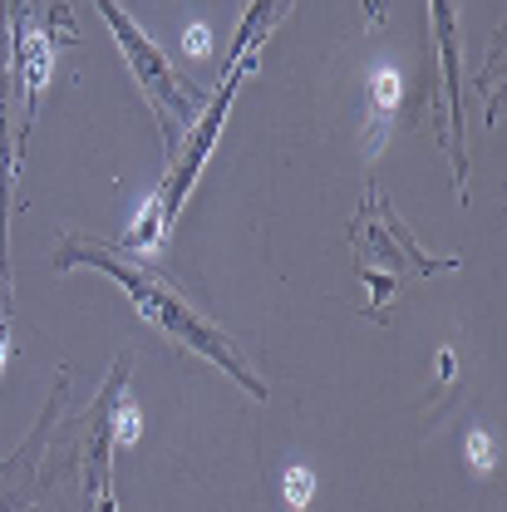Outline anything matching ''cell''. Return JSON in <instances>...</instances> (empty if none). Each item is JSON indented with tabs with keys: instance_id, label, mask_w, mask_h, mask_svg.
I'll use <instances>...</instances> for the list:
<instances>
[{
	"instance_id": "obj_1",
	"label": "cell",
	"mask_w": 507,
	"mask_h": 512,
	"mask_svg": "<svg viewBox=\"0 0 507 512\" xmlns=\"http://www.w3.org/2000/svg\"><path fill=\"white\" fill-rule=\"evenodd\" d=\"M55 266L60 271H74V266H99V271H109L119 286L128 291V301L143 311V316L153 320L163 335H173L178 345H188V350H197L202 360H212V365H222L232 380L242 384L247 394H266V384L252 375V365L227 345V335L212 325V320H202L197 311H192L188 301L168 286V276H158L153 266H133V261H119L114 256V247H99V242H84V237H69V242H60V256H55Z\"/></svg>"
},
{
	"instance_id": "obj_2",
	"label": "cell",
	"mask_w": 507,
	"mask_h": 512,
	"mask_svg": "<svg viewBox=\"0 0 507 512\" xmlns=\"http://www.w3.org/2000/svg\"><path fill=\"white\" fill-rule=\"evenodd\" d=\"M252 64H232L227 69V84H222V94H217V104L202 114V124L192 128L188 138H178L183 143V153H178V163H173V173H168V183H163V192L148 202V212H143V222H138V232L128 237V247H153L158 242V232L178 217V207H183V197L192 192V183H197V173H202V163H207V153H212V143H217V133H222V119H227V109H232V94H237V84H242V74H247Z\"/></svg>"
},
{
	"instance_id": "obj_3",
	"label": "cell",
	"mask_w": 507,
	"mask_h": 512,
	"mask_svg": "<svg viewBox=\"0 0 507 512\" xmlns=\"http://www.w3.org/2000/svg\"><path fill=\"white\" fill-rule=\"evenodd\" d=\"M104 15H109V30H114V40H119V50L128 55V69L138 74V84L148 89V99H153V109H158V124L168 133V143H173V133H183L192 124V114H197V94H192L188 84L173 74V64L158 55V45L128 20L124 10L114 5V0H94Z\"/></svg>"
},
{
	"instance_id": "obj_4",
	"label": "cell",
	"mask_w": 507,
	"mask_h": 512,
	"mask_svg": "<svg viewBox=\"0 0 507 512\" xmlns=\"http://www.w3.org/2000/svg\"><path fill=\"white\" fill-rule=\"evenodd\" d=\"M15 50H20V69H25V99H30V109H35V99H40V89H45V79H50L55 40H50L45 30H25Z\"/></svg>"
},
{
	"instance_id": "obj_5",
	"label": "cell",
	"mask_w": 507,
	"mask_h": 512,
	"mask_svg": "<svg viewBox=\"0 0 507 512\" xmlns=\"http://www.w3.org/2000/svg\"><path fill=\"white\" fill-rule=\"evenodd\" d=\"M286 5L291 0H252V10H247V20H242V30H237V45H232V64H256L252 60V45L266 40V30L286 15Z\"/></svg>"
},
{
	"instance_id": "obj_6",
	"label": "cell",
	"mask_w": 507,
	"mask_h": 512,
	"mask_svg": "<svg viewBox=\"0 0 507 512\" xmlns=\"http://www.w3.org/2000/svg\"><path fill=\"white\" fill-rule=\"evenodd\" d=\"M434 5V35H439V55H444V89L448 104H453V124L463 128L458 119V35H453V5L448 0H429Z\"/></svg>"
},
{
	"instance_id": "obj_7",
	"label": "cell",
	"mask_w": 507,
	"mask_h": 512,
	"mask_svg": "<svg viewBox=\"0 0 507 512\" xmlns=\"http://www.w3.org/2000/svg\"><path fill=\"white\" fill-rule=\"evenodd\" d=\"M370 99L380 104V128H384V119H389L394 104H399V74H394V69H380V74L370 79Z\"/></svg>"
},
{
	"instance_id": "obj_8",
	"label": "cell",
	"mask_w": 507,
	"mask_h": 512,
	"mask_svg": "<svg viewBox=\"0 0 507 512\" xmlns=\"http://www.w3.org/2000/svg\"><path fill=\"white\" fill-rule=\"evenodd\" d=\"M311 488H316L311 468H291V473H286V503H291V508H306V503H311Z\"/></svg>"
},
{
	"instance_id": "obj_9",
	"label": "cell",
	"mask_w": 507,
	"mask_h": 512,
	"mask_svg": "<svg viewBox=\"0 0 507 512\" xmlns=\"http://www.w3.org/2000/svg\"><path fill=\"white\" fill-rule=\"evenodd\" d=\"M468 453H473L478 468H493V463H498V448H493L488 434H468Z\"/></svg>"
},
{
	"instance_id": "obj_10",
	"label": "cell",
	"mask_w": 507,
	"mask_h": 512,
	"mask_svg": "<svg viewBox=\"0 0 507 512\" xmlns=\"http://www.w3.org/2000/svg\"><path fill=\"white\" fill-rule=\"evenodd\" d=\"M109 419H119V434H114V444H133V439H138V409H114V414H109Z\"/></svg>"
},
{
	"instance_id": "obj_11",
	"label": "cell",
	"mask_w": 507,
	"mask_h": 512,
	"mask_svg": "<svg viewBox=\"0 0 507 512\" xmlns=\"http://www.w3.org/2000/svg\"><path fill=\"white\" fill-rule=\"evenodd\" d=\"M207 45H212V35H207L202 25H192V30H188V50H192V55H207Z\"/></svg>"
},
{
	"instance_id": "obj_12",
	"label": "cell",
	"mask_w": 507,
	"mask_h": 512,
	"mask_svg": "<svg viewBox=\"0 0 507 512\" xmlns=\"http://www.w3.org/2000/svg\"><path fill=\"white\" fill-rule=\"evenodd\" d=\"M5 360H10V330L0 325V375H5Z\"/></svg>"
}]
</instances>
